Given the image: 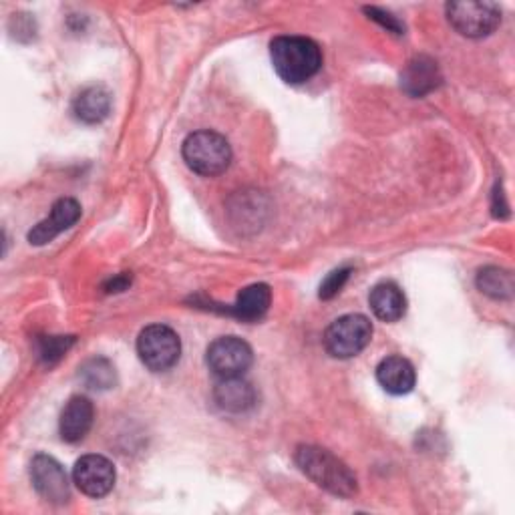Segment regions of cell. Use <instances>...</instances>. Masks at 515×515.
I'll use <instances>...</instances> for the list:
<instances>
[{"mask_svg": "<svg viewBox=\"0 0 515 515\" xmlns=\"http://www.w3.org/2000/svg\"><path fill=\"white\" fill-rule=\"evenodd\" d=\"M270 59L278 77L290 85L310 81L322 67L320 47L306 37L284 35L272 41Z\"/></svg>", "mask_w": 515, "mask_h": 515, "instance_id": "cell-1", "label": "cell"}, {"mask_svg": "<svg viewBox=\"0 0 515 515\" xmlns=\"http://www.w3.org/2000/svg\"><path fill=\"white\" fill-rule=\"evenodd\" d=\"M296 463L318 487L338 497H353L359 489L357 477L349 465L322 447L300 445L296 449Z\"/></svg>", "mask_w": 515, "mask_h": 515, "instance_id": "cell-2", "label": "cell"}, {"mask_svg": "<svg viewBox=\"0 0 515 515\" xmlns=\"http://www.w3.org/2000/svg\"><path fill=\"white\" fill-rule=\"evenodd\" d=\"M188 167L204 178H216L230 167L232 147L216 131H196L188 135L182 147Z\"/></svg>", "mask_w": 515, "mask_h": 515, "instance_id": "cell-3", "label": "cell"}, {"mask_svg": "<svg viewBox=\"0 0 515 515\" xmlns=\"http://www.w3.org/2000/svg\"><path fill=\"white\" fill-rule=\"evenodd\" d=\"M373 338V324L363 314L336 318L324 332V349L334 359H353L367 349Z\"/></svg>", "mask_w": 515, "mask_h": 515, "instance_id": "cell-4", "label": "cell"}, {"mask_svg": "<svg viewBox=\"0 0 515 515\" xmlns=\"http://www.w3.org/2000/svg\"><path fill=\"white\" fill-rule=\"evenodd\" d=\"M137 355L149 371L165 373L174 369L182 357L180 336L165 324H151L137 338Z\"/></svg>", "mask_w": 515, "mask_h": 515, "instance_id": "cell-5", "label": "cell"}, {"mask_svg": "<svg viewBox=\"0 0 515 515\" xmlns=\"http://www.w3.org/2000/svg\"><path fill=\"white\" fill-rule=\"evenodd\" d=\"M451 27L467 39L489 37L501 23V9L495 3H449L445 7Z\"/></svg>", "mask_w": 515, "mask_h": 515, "instance_id": "cell-6", "label": "cell"}, {"mask_svg": "<svg viewBox=\"0 0 515 515\" xmlns=\"http://www.w3.org/2000/svg\"><path fill=\"white\" fill-rule=\"evenodd\" d=\"M206 363L218 379L244 377L254 363L252 347L238 336H220L208 347Z\"/></svg>", "mask_w": 515, "mask_h": 515, "instance_id": "cell-7", "label": "cell"}, {"mask_svg": "<svg viewBox=\"0 0 515 515\" xmlns=\"http://www.w3.org/2000/svg\"><path fill=\"white\" fill-rule=\"evenodd\" d=\"M115 467L103 455H85L73 467V483L89 497H105L115 487Z\"/></svg>", "mask_w": 515, "mask_h": 515, "instance_id": "cell-8", "label": "cell"}, {"mask_svg": "<svg viewBox=\"0 0 515 515\" xmlns=\"http://www.w3.org/2000/svg\"><path fill=\"white\" fill-rule=\"evenodd\" d=\"M31 479L39 495L51 503H65L71 495L63 465L51 455H37L31 461Z\"/></svg>", "mask_w": 515, "mask_h": 515, "instance_id": "cell-9", "label": "cell"}, {"mask_svg": "<svg viewBox=\"0 0 515 515\" xmlns=\"http://www.w3.org/2000/svg\"><path fill=\"white\" fill-rule=\"evenodd\" d=\"M79 218H81L79 202L73 198H61L51 208V214L29 232V242L33 246H45L65 230L73 228Z\"/></svg>", "mask_w": 515, "mask_h": 515, "instance_id": "cell-10", "label": "cell"}, {"mask_svg": "<svg viewBox=\"0 0 515 515\" xmlns=\"http://www.w3.org/2000/svg\"><path fill=\"white\" fill-rule=\"evenodd\" d=\"M95 419V407L87 397H71L65 405L59 421V431L63 441L79 443L91 431Z\"/></svg>", "mask_w": 515, "mask_h": 515, "instance_id": "cell-11", "label": "cell"}, {"mask_svg": "<svg viewBox=\"0 0 515 515\" xmlns=\"http://www.w3.org/2000/svg\"><path fill=\"white\" fill-rule=\"evenodd\" d=\"M377 381L391 395H407L415 389L417 373L407 359L393 355L379 363Z\"/></svg>", "mask_w": 515, "mask_h": 515, "instance_id": "cell-12", "label": "cell"}, {"mask_svg": "<svg viewBox=\"0 0 515 515\" xmlns=\"http://www.w3.org/2000/svg\"><path fill=\"white\" fill-rule=\"evenodd\" d=\"M214 399L216 405L222 411L228 413H244L254 407L256 403V391L254 387L244 381L242 377L234 379H220V383L214 389Z\"/></svg>", "mask_w": 515, "mask_h": 515, "instance_id": "cell-13", "label": "cell"}, {"mask_svg": "<svg viewBox=\"0 0 515 515\" xmlns=\"http://www.w3.org/2000/svg\"><path fill=\"white\" fill-rule=\"evenodd\" d=\"M371 310L383 322H397L407 312V298L395 282H381L371 290Z\"/></svg>", "mask_w": 515, "mask_h": 515, "instance_id": "cell-14", "label": "cell"}, {"mask_svg": "<svg viewBox=\"0 0 515 515\" xmlns=\"http://www.w3.org/2000/svg\"><path fill=\"white\" fill-rule=\"evenodd\" d=\"M441 83V75H439V67L435 61L427 59V57H417L413 59L405 73L401 75V85L403 89L413 95V97H423L427 93H431L433 89H437Z\"/></svg>", "mask_w": 515, "mask_h": 515, "instance_id": "cell-15", "label": "cell"}, {"mask_svg": "<svg viewBox=\"0 0 515 515\" xmlns=\"http://www.w3.org/2000/svg\"><path fill=\"white\" fill-rule=\"evenodd\" d=\"M111 111V95L105 87L93 85L83 89L73 101V115L87 125L101 123Z\"/></svg>", "mask_w": 515, "mask_h": 515, "instance_id": "cell-16", "label": "cell"}, {"mask_svg": "<svg viewBox=\"0 0 515 515\" xmlns=\"http://www.w3.org/2000/svg\"><path fill=\"white\" fill-rule=\"evenodd\" d=\"M270 302H272L270 288L266 284H252L240 290L230 312L242 322H256L268 312Z\"/></svg>", "mask_w": 515, "mask_h": 515, "instance_id": "cell-17", "label": "cell"}, {"mask_svg": "<svg viewBox=\"0 0 515 515\" xmlns=\"http://www.w3.org/2000/svg\"><path fill=\"white\" fill-rule=\"evenodd\" d=\"M477 288L495 300H509L515 290L513 274L497 266L483 268L477 274Z\"/></svg>", "mask_w": 515, "mask_h": 515, "instance_id": "cell-18", "label": "cell"}, {"mask_svg": "<svg viewBox=\"0 0 515 515\" xmlns=\"http://www.w3.org/2000/svg\"><path fill=\"white\" fill-rule=\"evenodd\" d=\"M79 371H81L79 373L81 381L91 391H105V389H111L115 385V369L103 357L87 361Z\"/></svg>", "mask_w": 515, "mask_h": 515, "instance_id": "cell-19", "label": "cell"}, {"mask_svg": "<svg viewBox=\"0 0 515 515\" xmlns=\"http://www.w3.org/2000/svg\"><path fill=\"white\" fill-rule=\"evenodd\" d=\"M73 342H75L73 336H47V338L41 342L39 357H41L47 365H53V363H57V361L73 347Z\"/></svg>", "mask_w": 515, "mask_h": 515, "instance_id": "cell-20", "label": "cell"}, {"mask_svg": "<svg viewBox=\"0 0 515 515\" xmlns=\"http://www.w3.org/2000/svg\"><path fill=\"white\" fill-rule=\"evenodd\" d=\"M349 276H351V270H349V268H340V270L330 272L328 278L320 284V292H318L320 298H322V300L334 298V296L342 290V286H345V282L349 280Z\"/></svg>", "mask_w": 515, "mask_h": 515, "instance_id": "cell-21", "label": "cell"}, {"mask_svg": "<svg viewBox=\"0 0 515 515\" xmlns=\"http://www.w3.org/2000/svg\"><path fill=\"white\" fill-rule=\"evenodd\" d=\"M365 13H367L373 21L381 23L385 29H389V31H393V33H397V35H403L405 27H403L401 21H399L397 17H393L391 13H387V11H383V9H377V7H367Z\"/></svg>", "mask_w": 515, "mask_h": 515, "instance_id": "cell-22", "label": "cell"}, {"mask_svg": "<svg viewBox=\"0 0 515 515\" xmlns=\"http://www.w3.org/2000/svg\"><path fill=\"white\" fill-rule=\"evenodd\" d=\"M127 284H129V278H127V276H119V278L111 280V284H109V290H107V292H121V290H125V288H127Z\"/></svg>", "mask_w": 515, "mask_h": 515, "instance_id": "cell-23", "label": "cell"}]
</instances>
